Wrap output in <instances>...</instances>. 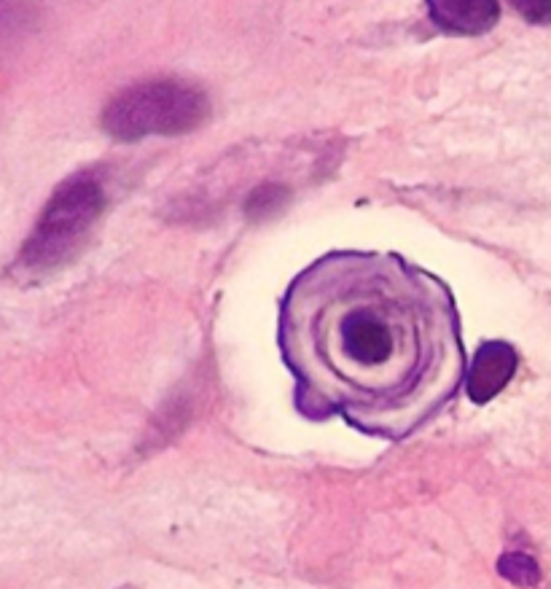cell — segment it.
I'll use <instances>...</instances> for the list:
<instances>
[{"label":"cell","instance_id":"2","mask_svg":"<svg viewBox=\"0 0 551 589\" xmlns=\"http://www.w3.org/2000/svg\"><path fill=\"white\" fill-rule=\"evenodd\" d=\"M207 113L210 100L202 89L178 78H156L113 97L103 113V127L116 140L183 135L197 130Z\"/></svg>","mask_w":551,"mask_h":589},{"label":"cell","instance_id":"4","mask_svg":"<svg viewBox=\"0 0 551 589\" xmlns=\"http://www.w3.org/2000/svg\"><path fill=\"white\" fill-rule=\"evenodd\" d=\"M517 350L508 342H484L471 358L468 374H465V388H468V399L474 404H487L498 396L500 390L506 388L514 372H517Z\"/></svg>","mask_w":551,"mask_h":589},{"label":"cell","instance_id":"7","mask_svg":"<svg viewBox=\"0 0 551 589\" xmlns=\"http://www.w3.org/2000/svg\"><path fill=\"white\" fill-rule=\"evenodd\" d=\"M285 200H288V191H285V186H275V183L259 186V189L250 194L248 216L250 218L272 216V213H277V210L283 208Z\"/></svg>","mask_w":551,"mask_h":589},{"label":"cell","instance_id":"1","mask_svg":"<svg viewBox=\"0 0 551 589\" xmlns=\"http://www.w3.org/2000/svg\"><path fill=\"white\" fill-rule=\"evenodd\" d=\"M280 347L312 420L404 439L455 396L460 339L449 291L393 253H331L293 280Z\"/></svg>","mask_w":551,"mask_h":589},{"label":"cell","instance_id":"3","mask_svg":"<svg viewBox=\"0 0 551 589\" xmlns=\"http://www.w3.org/2000/svg\"><path fill=\"white\" fill-rule=\"evenodd\" d=\"M105 208L103 183L97 175L78 173L54 191L35 224L30 240L22 248V267L35 275L68 264L84 243L89 229Z\"/></svg>","mask_w":551,"mask_h":589},{"label":"cell","instance_id":"8","mask_svg":"<svg viewBox=\"0 0 551 589\" xmlns=\"http://www.w3.org/2000/svg\"><path fill=\"white\" fill-rule=\"evenodd\" d=\"M514 9L535 25H549L551 22V0H508Z\"/></svg>","mask_w":551,"mask_h":589},{"label":"cell","instance_id":"6","mask_svg":"<svg viewBox=\"0 0 551 589\" xmlns=\"http://www.w3.org/2000/svg\"><path fill=\"white\" fill-rule=\"evenodd\" d=\"M498 573L517 587H535L541 581V568L525 552H506L498 560Z\"/></svg>","mask_w":551,"mask_h":589},{"label":"cell","instance_id":"5","mask_svg":"<svg viewBox=\"0 0 551 589\" xmlns=\"http://www.w3.org/2000/svg\"><path fill=\"white\" fill-rule=\"evenodd\" d=\"M433 25L452 35H482L498 25V0H428Z\"/></svg>","mask_w":551,"mask_h":589}]
</instances>
